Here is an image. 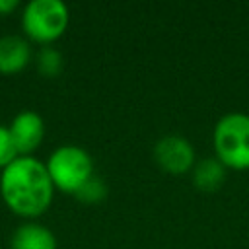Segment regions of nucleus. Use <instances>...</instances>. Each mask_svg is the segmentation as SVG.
<instances>
[{
  "mask_svg": "<svg viewBox=\"0 0 249 249\" xmlns=\"http://www.w3.org/2000/svg\"><path fill=\"white\" fill-rule=\"evenodd\" d=\"M0 191L16 214L39 216L49 208L54 185L45 163L31 156H21L4 167Z\"/></svg>",
  "mask_w": 249,
  "mask_h": 249,
  "instance_id": "f257e3e1",
  "label": "nucleus"
},
{
  "mask_svg": "<svg viewBox=\"0 0 249 249\" xmlns=\"http://www.w3.org/2000/svg\"><path fill=\"white\" fill-rule=\"evenodd\" d=\"M216 158L231 169H249V115L228 113L224 115L212 134Z\"/></svg>",
  "mask_w": 249,
  "mask_h": 249,
  "instance_id": "f03ea898",
  "label": "nucleus"
},
{
  "mask_svg": "<svg viewBox=\"0 0 249 249\" xmlns=\"http://www.w3.org/2000/svg\"><path fill=\"white\" fill-rule=\"evenodd\" d=\"M47 171L56 189L76 195L78 189L93 175V161L89 154L78 146H60L51 154Z\"/></svg>",
  "mask_w": 249,
  "mask_h": 249,
  "instance_id": "7ed1b4c3",
  "label": "nucleus"
},
{
  "mask_svg": "<svg viewBox=\"0 0 249 249\" xmlns=\"http://www.w3.org/2000/svg\"><path fill=\"white\" fill-rule=\"evenodd\" d=\"M21 25L37 43L58 39L68 25V8L60 0H33L25 6Z\"/></svg>",
  "mask_w": 249,
  "mask_h": 249,
  "instance_id": "20e7f679",
  "label": "nucleus"
},
{
  "mask_svg": "<svg viewBox=\"0 0 249 249\" xmlns=\"http://www.w3.org/2000/svg\"><path fill=\"white\" fill-rule=\"evenodd\" d=\"M154 158L158 165L171 175H183L195 167V150L191 142L179 134L161 136L154 148Z\"/></svg>",
  "mask_w": 249,
  "mask_h": 249,
  "instance_id": "39448f33",
  "label": "nucleus"
},
{
  "mask_svg": "<svg viewBox=\"0 0 249 249\" xmlns=\"http://www.w3.org/2000/svg\"><path fill=\"white\" fill-rule=\"evenodd\" d=\"M10 134L14 138L18 154H31L43 140V119L35 111H21L10 126Z\"/></svg>",
  "mask_w": 249,
  "mask_h": 249,
  "instance_id": "423d86ee",
  "label": "nucleus"
},
{
  "mask_svg": "<svg viewBox=\"0 0 249 249\" xmlns=\"http://www.w3.org/2000/svg\"><path fill=\"white\" fill-rule=\"evenodd\" d=\"M31 56L27 41L18 35H8L0 39V72L14 74L27 66Z\"/></svg>",
  "mask_w": 249,
  "mask_h": 249,
  "instance_id": "0eeeda50",
  "label": "nucleus"
},
{
  "mask_svg": "<svg viewBox=\"0 0 249 249\" xmlns=\"http://www.w3.org/2000/svg\"><path fill=\"white\" fill-rule=\"evenodd\" d=\"M226 165L218 158H204L193 167V183L202 193H214L224 185Z\"/></svg>",
  "mask_w": 249,
  "mask_h": 249,
  "instance_id": "6e6552de",
  "label": "nucleus"
},
{
  "mask_svg": "<svg viewBox=\"0 0 249 249\" xmlns=\"http://www.w3.org/2000/svg\"><path fill=\"white\" fill-rule=\"evenodd\" d=\"M12 249H56V239L45 226L23 224L14 233Z\"/></svg>",
  "mask_w": 249,
  "mask_h": 249,
  "instance_id": "1a4fd4ad",
  "label": "nucleus"
},
{
  "mask_svg": "<svg viewBox=\"0 0 249 249\" xmlns=\"http://www.w3.org/2000/svg\"><path fill=\"white\" fill-rule=\"evenodd\" d=\"M76 196H78V200H82V202H86V204H97V202H101V200L107 196V185L103 183V179L91 175V177L78 189Z\"/></svg>",
  "mask_w": 249,
  "mask_h": 249,
  "instance_id": "9d476101",
  "label": "nucleus"
},
{
  "mask_svg": "<svg viewBox=\"0 0 249 249\" xmlns=\"http://www.w3.org/2000/svg\"><path fill=\"white\" fill-rule=\"evenodd\" d=\"M37 68L43 76H56L60 70H62V56L56 49L53 47H43L41 53H39V58H37Z\"/></svg>",
  "mask_w": 249,
  "mask_h": 249,
  "instance_id": "9b49d317",
  "label": "nucleus"
},
{
  "mask_svg": "<svg viewBox=\"0 0 249 249\" xmlns=\"http://www.w3.org/2000/svg\"><path fill=\"white\" fill-rule=\"evenodd\" d=\"M16 156H18V150H16L14 138L10 134V128L0 126V167L10 165L16 160Z\"/></svg>",
  "mask_w": 249,
  "mask_h": 249,
  "instance_id": "f8f14e48",
  "label": "nucleus"
},
{
  "mask_svg": "<svg viewBox=\"0 0 249 249\" xmlns=\"http://www.w3.org/2000/svg\"><path fill=\"white\" fill-rule=\"evenodd\" d=\"M18 8V0H0V14H10Z\"/></svg>",
  "mask_w": 249,
  "mask_h": 249,
  "instance_id": "ddd939ff",
  "label": "nucleus"
}]
</instances>
